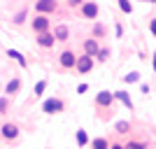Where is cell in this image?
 Wrapping results in <instances>:
<instances>
[{"instance_id":"6da1fadb","label":"cell","mask_w":156,"mask_h":149,"mask_svg":"<svg viewBox=\"0 0 156 149\" xmlns=\"http://www.w3.org/2000/svg\"><path fill=\"white\" fill-rule=\"evenodd\" d=\"M63 110H65V103L61 98H47L42 103V112H47V114H58Z\"/></svg>"},{"instance_id":"7a4b0ae2","label":"cell","mask_w":156,"mask_h":149,"mask_svg":"<svg viewBox=\"0 0 156 149\" xmlns=\"http://www.w3.org/2000/svg\"><path fill=\"white\" fill-rule=\"evenodd\" d=\"M75 63H77V56H75V51H72V49L61 51V56H58V68H61V70H72V68H75Z\"/></svg>"},{"instance_id":"3957f363","label":"cell","mask_w":156,"mask_h":149,"mask_svg":"<svg viewBox=\"0 0 156 149\" xmlns=\"http://www.w3.org/2000/svg\"><path fill=\"white\" fill-rule=\"evenodd\" d=\"M49 26H51V21H49V16L47 14H37L35 19L30 21V28H33V33H44V30H49Z\"/></svg>"},{"instance_id":"277c9868","label":"cell","mask_w":156,"mask_h":149,"mask_svg":"<svg viewBox=\"0 0 156 149\" xmlns=\"http://www.w3.org/2000/svg\"><path fill=\"white\" fill-rule=\"evenodd\" d=\"M75 70H77L79 75H86V72H91V70H93V59L89 56V54H84V56H77Z\"/></svg>"},{"instance_id":"5b68a950","label":"cell","mask_w":156,"mask_h":149,"mask_svg":"<svg viewBox=\"0 0 156 149\" xmlns=\"http://www.w3.org/2000/svg\"><path fill=\"white\" fill-rule=\"evenodd\" d=\"M0 135H2V140L12 142V140L19 137V126H16V123H2V126H0Z\"/></svg>"},{"instance_id":"8992f818","label":"cell","mask_w":156,"mask_h":149,"mask_svg":"<svg viewBox=\"0 0 156 149\" xmlns=\"http://www.w3.org/2000/svg\"><path fill=\"white\" fill-rule=\"evenodd\" d=\"M56 7H58L56 0H37V2H35V12L37 14H54Z\"/></svg>"},{"instance_id":"52a82bcc","label":"cell","mask_w":156,"mask_h":149,"mask_svg":"<svg viewBox=\"0 0 156 149\" xmlns=\"http://www.w3.org/2000/svg\"><path fill=\"white\" fill-rule=\"evenodd\" d=\"M35 42H37L42 49H51L54 44H56V37H54V33H49V30H44V33H40L37 37H35Z\"/></svg>"},{"instance_id":"ba28073f","label":"cell","mask_w":156,"mask_h":149,"mask_svg":"<svg viewBox=\"0 0 156 149\" xmlns=\"http://www.w3.org/2000/svg\"><path fill=\"white\" fill-rule=\"evenodd\" d=\"M82 16L84 19H96L98 16V5L93 2V0H86V2H82Z\"/></svg>"},{"instance_id":"9c48e42d","label":"cell","mask_w":156,"mask_h":149,"mask_svg":"<svg viewBox=\"0 0 156 149\" xmlns=\"http://www.w3.org/2000/svg\"><path fill=\"white\" fill-rule=\"evenodd\" d=\"M19 91H21V77H12L7 82V86H5V96L12 98V96H16Z\"/></svg>"},{"instance_id":"30bf717a","label":"cell","mask_w":156,"mask_h":149,"mask_svg":"<svg viewBox=\"0 0 156 149\" xmlns=\"http://www.w3.org/2000/svg\"><path fill=\"white\" fill-rule=\"evenodd\" d=\"M114 103V93H110V91H100L96 96V105L98 107H110V105Z\"/></svg>"},{"instance_id":"8fae6325","label":"cell","mask_w":156,"mask_h":149,"mask_svg":"<svg viewBox=\"0 0 156 149\" xmlns=\"http://www.w3.org/2000/svg\"><path fill=\"white\" fill-rule=\"evenodd\" d=\"M54 37H56V42H68L70 40V30H68V26H56L54 28Z\"/></svg>"},{"instance_id":"7c38bea8","label":"cell","mask_w":156,"mask_h":149,"mask_svg":"<svg viewBox=\"0 0 156 149\" xmlns=\"http://www.w3.org/2000/svg\"><path fill=\"white\" fill-rule=\"evenodd\" d=\"M98 49H100V47H98L96 37H91V40H86V42H84V54H89V56H96Z\"/></svg>"},{"instance_id":"4fadbf2b","label":"cell","mask_w":156,"mask_h":149,"mask_svg":"<svg viewBox=\"0 0 156 149\" xmlns=\"http://www.w3.org/2000/svg\"><path fill=\"white\" fill-rule=\"evenodd\" d=\"M7 56H9L12 61H16L21 68H26V65H28V63H26V59H23V54H19L16 49H7Z\"/></svg>"},{"instance_id":"5bb4252c","label":"cell","mask_w":156,"mask_h":149,"mask_svg":"<svg viewBox=\"0 0 156 149\" xmlns=\"http://www.w3.org/2000/svg\"><path fill=\"white\" fill-rule=\"evenodd\" d=\"M114 98H119V100H121V103H124L128 110L133 107V100H130V96L126 93V91H117V93H114Z\"/></svg>"},{"instance_id":"9a60e30c","label":"cell","mask_w":156,"mask_h":149,"mask_svg":"<svg viewBox=\"0 0 156 149\" xmlns=\"http://www.w3.org/2000/svg\"><path fill=\"white\" fill-rule=\"evenodd\" d=\"M91 149H110V142H107L105 137H96L91 142Z\"/></svg>"},{"instance_id":"2e32d148","label":"cell","mask_w":156,"mask_h":149,"mask_svg":"<svg viewBox=\"0 0 156 149\" xmlns=\"http://www.w3.org/2000/svg\"><path fill=\"white\" fill-rule=\"evenodd\" d=\"M86 142H89V135H86L84 128H79L77 130V144H79V147H86Z\"/></svg>"},{"instance_id":"e0dca14e","label":"cell","mask_w":156,"mask_h":149,"mask_svg":"<svg viewBox=\"0 0 156 149\" xmlns=\"http://www.w3.org/2000/svg\"><path fill=\"white\" fill-rule=\"evenodd\" d=\"M44 91H47V79H40L37 84H35V89H33V93H35V96H42Z\"/></svg>"},{"instance_id":"ac0fdd59","label":"cell","mask_w":156,"mask_h":149,"mask_svg":"<svg viewBox=\"0 0 156 149\" xmlns=\"http://www.w3.org/2000/svg\"><path fill=\"white\" fill-rule=\"evenodd\" d=\"M119 7H121V12H126V14L133 12V5H130L128 0H119Z\"/></svg>"},{"instance_id":"d6986e66","label":"cell","mask_w":156,"mask_h":149,"mask_svg":"<svg viewBox=\"0 0 156 149\" xmlns=\"http://www.w3.org/2000/svg\"><path fill=\"white\" fill-rule=\"evenodd\" d=\"M130 130V123L128 121H119L117 123V133H128Z\"/></svg>"},{"instance_id":"ffe728a7","label":"cell","mask_w":156,"mask_h":149,"mask_svg":"<svg viewBox=\"0 0 156 149\" xmlns=\"http://www.w3.org/2000/svg\"><path fill=\"white\" fill-rule=\"evenodd\" d=\"M124 149H147V144L144 142H128V144H124Z\"/></svg>"},{"instance_id":"44dd1931","label":"cell","mask_w":156,"mask_h":149,"mask_svg":"<svg viewBox=\"0 0 156 149\" xmlns=\"http://www.w3.org/2000/svg\"><path fill=\"white\" fill-rule=\"evenodd\" d=\"M23 21H26V9H23V12H19L16 16H14V23H16V26H21Z\"/></svg>"},{"instance_id":"7402d4cb","label":"cell","mask_w":156,"mask_h":149,"mask_svg":"<svg viewBox=\"0 0 156 149\" xmlns=\"http://www.w3.org/2000/svg\"><path fill=\"white\" fill-rule=\"evenodd\" d=\"M96 56H98L100 61H107V59H110V49H98Z\"/></svg>"},{"instance_id":"603a6c76","label":"cell","mask_w":156,"mask_h":149,"mask_svg":"<svg viewBox=\"0 0 156 149\" xmlns=\"http://www.w3.org/2000/svg\"><path fill=\"white\" fill-rule=\"evenodd\" d=\"M7 107H9V100H7V98H0V114H5Z\"/></svg>"},{"instance_id":"cb8c5ba5","label":"cell","mask_w":156,"mask_h":149,"mask_svg":"<svg viewBox=\"0 0 156 149\" xmlns=\"http://www.w3.org/2000/svg\"><path fill=\"white\" fill-rule=\"evenodd\" d=\"M126 82H137V72H130V75H126Z\"/></svg>"},{"instance_id":"d4e9b609","label":"cell","mask_w":156,"mask_h":149,"mask_svg":"<svg viewBox=\"0 0 156 149\" xmlns=\"http://www.w3.org/2000/svg\"><path fill=\"white\" fill-rule=\"evenodd\" d=\"M82 2H84V0H68V5H70V7H79Z\"/></svg>"},{"instance_id":"484cf974","label":"cell","mask_w":156,"mask_h":149,"mask_svg":"<svg viewBox=\"0 0 156 149\" xmlns=\"http://www.w3.org/2000/svg\"><path fill=\"white\" fill-rule=\"evenodd\" d=\"M86 91H89V86H86V84H79L77 86V93H86Z\"/></svg>"},{"instance_id":"4316f807","label":"cell","mask_w":156,"mask_h":149,"mask_svg":"<svg viewBox=\"0 0 156 149\" xmlns=\"http://www.w3.org/2000/svg\"><path fill=\"white\" fill-rule=\"evenodd\" d=\"M149 28H151V33L156 35V19H151V23H149Z\"/></svg>"},{"instance_id":"83f0119b","label":"cell","mask_w":156,"mask_h":149,"mask_svg":"<svg viewBox=\"0 0 156 149\" xmlns=\"http://www.w3.org/2000/svg\"><path fill=\"white\" fill-rule=\"evenodd\" d=\"M110 149H124V144H110Z\"/></svg>"},{"instance_id":"f1b7e54d","label":"cell","mask_w":156,"mask_h":149,"mask_svg":"<svg viewBox=\"0 0 156 149\" xmlns=\"http://www.w3.org/2000/svg\"><path fill=\"white\" fill-rule=\"evenodd\" d=\"M151 65H154V70H156V54H154V63H151Z\"/></svg>"},{"instance_id":"f546056e","label":"cell","mask_w":156,"mask_h":149,"mask_svg":"<svg viewBox=\"0 0 156 149\" xmlns=\"http://www.w3.org/2000/svg\"><path fill=\"white\" fill-rule=\"evenodd\" d=\"M151 2H156V0H151Z\"/></svg>"}]
</instances>
